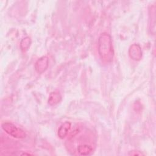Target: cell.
Masks as SVG:
<instances>
[{"label": "cell", "mask_w": 156, "mask_h": 156, "mask_svg": "<svg viewBox=\"0 0 156 156\" xmlns=\"http://www.w3.org/2000/svg\"><path fill=\"white\" fill-rule=\"evenodd\" d=\"M98 53L101 60L105 62H111L114 57L112 38L107 33H102L98 38Z\"/></svg>", "instance_id": "1"}, {"label": "cell", "mask_w": 156, "mask_h": 156, "mask_svg": "<svg viewBox=\"0 0 156 156\" xmlns=\"http://www.w3.org/2000/svg\"><path fill=\"white\" fill-rule=\"evenodd\" d=\"M2 129L8 135L15 138L22 139L26 136V132L22 129L17 127L10 122H4L2 124Z\"/></svg>", "instance_id": "2"}, {"label": "cell", "mask_w": 156, "mask_h": 156, "mask_svg": "<svg viewBox=\"0 0 156 156\" xmlns=\"http://www.w3.org/2000/svg\"><path fill=\"white\" fill-rule=\"evenodd\" d=\"M129 55L130 57L133 60H140L143 55L141 46L137 43L132 44L129 49Z\"/></svg>", "instance_id": "3"}, {"label": "cell", "mask_w": 156, "mask_h": 156, "mask_svg": "<svg viewBox=\"0 0 156 156\" xmlns=\"http://www.w3.org/2000/svg\"><path fill=\"white\" fill-rule=\"evenodd\" d=\"M49 65V60L48 57L43 56L37 60L35 64V69L38 73H43L44 72Z\"/></svg>", "instance_id": "4"}, {"label": "cell", "mask_w": 156, "mask_h": 156, "mask_svg": "<svg viewBox=\"0 0 156 156\" xmlns=\"http://www.w3.org/2000/svg\"><path fill=\"white\" fill-rule=\"evenodd\" d=\"M71 124L70 122L66 121L64 123H63L58 129V132H57L58 136L60 139L65 138L67 136L69 132V130L71 129Z\"/></svg>", "instance_id": "5"}, {"label": "cell", "mask_w": 156, "mask_h": 156, "mask_svg": "<svg viewBox=\"0 0 156 156\" xmlns=\"http://www.w3.org/2000/svg\"><path fill=\"white\" fill-rule=\"evenodd\" d=\"M62 100V96L58 90H55L51 92L48 98V104L53 106L59 103Z\"/></svg>", "instance_id": "6"}, {"label": "cell", "mask_w": 156, "mask_h": 156, "mask_svg": "<svg viewBox=\"0 0 156 156\" xmlns=\"http://www.w3.org/2000/svg\"><path fill=\"white\" fill-rule=\"evenodd\" d=\"M31 44V39L29 37H26L22 39L20 42V48L23 51H27L30 47Z\"/></svg>", "instance_id": "7"}, {"label": "cell", "mask_w": 156, "mask_h": 156, "mask_svg": "<svg viewBox=\"0 0 156 156\" xmlns=\"http://www.w3.org/2000/svg\"><path fill=\"white\" fill-rule=\"evenodd\" d=\"M130 155H144L143 153L140 152V151H131L130 153L129 154Z\"/></svg>", "instance_id": "8"}]
</instances>
